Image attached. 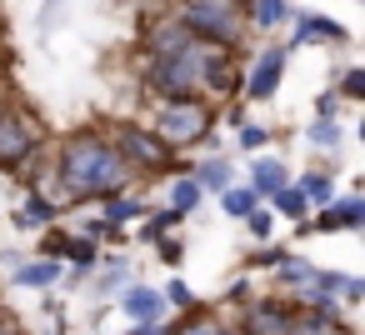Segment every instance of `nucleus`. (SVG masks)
Here are the masks:
<instances>
[{
  "mask_svg": "<svg viewBox=\"0 0 365 335\" xmlns=\"http://www.w3.org/2000/svg\"><path fill=\"white\" fill-rule=\"evenodd\" d=\"M285 180H290L285 160H275V155H255V160H250V180H245V185H255V190H260V200H265V195H275Z\"/></svg>",
  "mask_w": 365,
  "mask_h": 335,
  "instance_id": "nucleus-18",
  "label": "nucleus"
},
{
  "mask_svg": "<svg viewBox=\"0 0 365 335\" xmlns=\"http://www.w3.org/2000/svg\"><path fill=\"white\" fill-rule=\"evenodd\" d=\"M265 200H270V215H280V220H295V225H300V220L310 215V205H305V195L295 190V180H285V185H280L275 195H265Z\"/></svg>",
  "mask_w": 365,
  "mask_h": 335,
  "instance_id": "nucleus-20",
  "label": "nucleus"
},
{
  "mask_svg": "<svg viewBox=\"0 0 365 335\" xmlns=\"http://www.w3.org/2000/svg\"><path fill=\"white\" fill-rule=\"evenodd\" d=\"M360 6H365V0H360Z\"/></svg>",
  "mask_w": 365,
  "mask_h": 335,
  "instance_id": "nucleus-37",
  "label": "nucleus"
},
{
  "mask_svg": "<svg viewBox=\"0 0 365 335\" xmlns=\"http://www.w3.org/2000/svg\"><path fill=\"white\" fill-rule=\"evenodd\" d=\"M120 310H125L130 325H140V320L165 315V300H160V290H150V285H125V290H120Z\"/></svg>",
  "mask_w": 365,
  "mask_h": 335,
  "instance_id": "nucleus-17",
  "label": "nucleus"
},
{
  "mask_svg": "<svg viewBox=\"0 0 365 335\" xmlns=\"http://www.w3.org/2000/svg\"><path fill=\"white\" fill-rule=\"evenodd\" d=\"M160 300H165V305H175V310H190V305H195V290H190L185 280H165Z\"/></svg>",
  "mask_w": 365,
  "mask_h": 335,
  "instance_id": "nucleus-30",
  "label": "nucleus"
},
{
  "mask_svg": "<svg viewBox=\"0 0 365 335\" xmlns=\"http://www.w3.org/2000/svg\"><path fill=\"white\" fill-rule=\"evenodd\" d=\"M150 245H155L160 265H180V260H185V245H180L175 235H160V240H150Z\"/></svg>",
  "mask_w": 365,
  "mask_h": 335,
  "instance_id": "nucleus-32",
  "label": "nucleus"
},
{
  "mask_svg": "<svg viewBox=\"0 0 365 335\" xmlns=\"http://www.w3.org/2000/svg\"><path fill=\"white\" fill-rule=\"evenodd\" d=\"M165 335H240L235 330V320L225 315V310H210V305H190Z\"/></svg>",
  "mask_w": 365,
  "mask_h": 335,
  "instance_id": "nucleus-11",
  "label": "nucleus"
},
{
  "mask_svg": "<svg viewBox=\"0 0 365 335\" xmlns=\"http://www.w3.org/2000/svg\"><path fill=\"white\" fill-rule=\"evenodd\" d=\"M215 100L205 96H160L150 100V115H145V130L165 145V150H195L215 135Z\"/></svg>",
  "mask_w": 365,
  "mask_h": 335,
  "instance_id": "nucleus-3",
  "label": "nucleus"
},
{
  "mask_svg": "<svg viewBox=\"0 0 365 335\" xmlns=\"http://www.w3.org/2000/svg\"><path fill=\"white\" fill-rule=\"evenodd\" d=\"M175 21L190 26L200 41L240 51L245 46V26H250V0H180Z\"/></svg>",
  "mask_w": 365,
  "mask_h": 335,
  "instance_id": "nucleus-4",
  "label": "nucleus"
},
{
  "mask_svg": "<svg viewBox=\"0 0 365 335\" xmlns=\"http://www.w3.org/2000/svg\"><path fill=\"white\" fill-rule=\"evenodd\" d=\"M51 175H56V195L61 205H76V200H101V195H120L130 190L140 175L125 165V155L115 150V140L96 125H81L71 130L56 155H51Z\"/></svg>",
  "mask_w": 365,
  "mask_h": 335,
  "instance_id": "nucleus-1",
  "label": "nucleus"
},
{
  "mask_svg": "<svg viewBox=\"0 0 365 335\" xmlns=\"http://www.w3.org/2000/svg\"><path fill=\"white\" fill-rule=\"evenodd\" d=\"M66 245H71V230H61V225H46V230H41V245H36V255H46V260H61V255H66Z\"/></svg>",
  "mask_w": 365,
  "mask_h": 335,
  "instance_id": "nucleus-28",
  "label": "nucleus"
},
{
  "mask_svg": "<svg viewBox=\"0 0 365 335\" xmlns=\"http://www.w3.org/2000/svg\"><path fill=\"white\" fill-rule=\"evenodd\" d=\"M335 96H340V100H350V105H360V100H365V66H350V71L340 76Z\"/></svg>",
  "mask_w": 365,
  "mask_h": 335,
  "instance_id": "nucleus-27",
  "label": "nucleus"
},
{
  "mask_svg": "<svg viewBox=\"0 0 365 335\" xmlns=\"http://www.w3.org/2000/svg\"><path fill=\"white\" fill-rule=\"evenodd\" d=\"M290 320H295V305H285L280 295H250L235 315V330L240 335H290Z\"/></svg>",
  "mask_w": 365,
  "mask_h": 335,
  "instance_id": "nucleus-8",
  "label": "nucleus"
},
{
  "mask_svg": "<svg viewBox=\"0 0 365 335\" xmlns=\"http://www.w3.org/2000/svg\"><path fill=\"white\" fill-rule=\"evenodd\" d=\"M110 140H115V150L125 155V165L135 170V175H185L190 170V160H175V150H165L150 130H145V120H120L115 130H106Z\"/></svg>",
  "mask_w": 365,
  "mask_h": 335,
  "instance_id": "nucleus-5",
  "label": "nucleus"
},
{
  "mask_svg": "<svg viewBox=\"0 0 365 335\" xmlns=\"http://www.w3.org/2000/svg\"><path fill=\"white\" fill-rule=\"evenodd\" d=\"M185 175H190L205 195H220L225 185H235V160H230V155H205V160H195Z\"/></svg>",
  "mask_w": 365,
  "mask_h": 335,
  "instance_id": "nucleus-13",
  "label": "nucleus"
},
{
  "mask_svg": "<svg viewBox=\"0 0 365 335\" xmlns=\"http://www.w3.org/2000/svg\"><path fill=\"white\" fill-rule=\"evenodd\" d=\"M315 115H320V120H335V115H340V96H335V91H320V96H315Z\"/></svg>",
  "mask_w": 365,
  "mask_h": 335,
  "instance_id": "nucleus-33",
  "label": "nucleus"
},
{
  "mask_svg": "<svg viewBox=\"0 0 365 335\" xmlns=\"http://www.w3.org/2000/svg\"><path fill=\"white\" fill-rule=\"evenodd\" d=\"M145 210H150V200L145 195H130V190H120V195H101V220H110V225H135V220H145Z\"/></svg>",
  "mask_w": 365,
  "mask_h": 335,
  "instance_id": "nucleus-16",
  "label": "nucleus"
},
{
  "mask_svg": "<svg viewBox=\"0 0 365 335\" xmlns=\"http://www.w3.org/2000/svg\"><path fill=\"white\" fill-rule=\"evenodd\" d=\"M6 105H11V91H6V81H0V115H6Z\"/></svg>",
  "mask_w": 365,
  "mask_h": 335,
  "instance_id": "nucleus-35",
  "label": "nucleus"
},
{
  "mask_svg": "<svg viewBox=\"0 0 365 335\" xmlns=\"http://www.w3.org/2000/svg\"><path fill=\"white\" fill-rule=\"evenodd\" d=\"M41 150H46V130H41L36 110L6 105V115H0V170H6V175H21Z\"/></svg>",
  "mask_w": 365,
  "mask_h": 335,
  "instance_id": "nucleus-6",
  "label": "nucleus"
},
{
  "mask_svg": "<svg viewBox=\"0 0 365 335\" xmlns=\"http://www.w3.org/2000/svg\"><path fill=\"white\" fill-rule=\"evenodd\" d=\"M280 255H285V250H280V245H265V250H255V265H275V260H280Z\"/></svg>",
  "mask_w": 365,
  "mask_h": 335,
  "instance_id": "nucleus-34",
  "label": "nucleus"
},
{
  "mask_svg": "<svg viewBox=\"0 0 365 335\" xmlns=\"http://www.w3.org/2000/svg\"><path fill=\"white\" fill-rule=\"evenodd\" d=\"M0 320H6V310H0Z\"/></svg>",
  "mask_w": 365,
  "mask_h": 335,
  "instance_id": "nucleus-36",
  "label": "nucleus"
},
{
  "mask_svg": "<svg viewBox=\"0 0 365 335\" xmlns=\"http://www.w3.org/2000/svg\"><path fill=\"white\" fill-rule=\"evenodd\" d=\"M66 280V260H46V255H31L21 265H11V285H26V290H56Z\"/></svg>",
  "mask_w": 365,
  "mask_h": 335,
  "instance_id": "nucleus-12",
  "label": "nucleus"
},
{
  "mask_svg": "<svg viewBox=\"0 0 365 335\" xmlns=\"http://www.w3.org/2000/svg\"><path fill=\"white\" fill-rule=\"evenodd\" d=\"M305 140H310L315 150H330V155H335V150L345 145V130H340V120H320V115H315V120L305 125Z\"/></svg>",
  "mask_w": 365,
  "mask_h": 335,
  "instance_id": "nucleus-25",
  "label": "nucleus"
},
{
  "mask_svg": "<svg viewBox=\"0 0 365 335\" xmlns=\"http://www.w3.org/2000/svg\"><path fill=\"white\" fill-rule=\"evenodd\" d=\"M61 210H66L61 200H51L46 190H31V195H26V205L16 210V225H21V230H46V225H56V220H61Z\"/></svg>",
  "mask_w": 365,
  "mask_h": 335,
  "instance_id": "nucleus-15",
  "label": "nucleus"
},
{
  "mask_svg": "<svg viewBox=\"0 0 365 335\" xmlns=\"http://www.w3.org/2000/svg\"><path fill=\"white\" fill-rule=\"evenodd\" d=\"M335 300H340V310H355V305L365 300V275H355V270H345V280H340V290H335Z\"/></svg>",
  "mask_w": 365,
  "mask_h": 335,
  "instance_id": "nucleus-29",
  "label": "nucleus"
},
{
  "mask_svg": "<svg viewBox=\"0 0 365 335\" xmlns=\"http://www.w3.org/2000/svg\"><path fill=\"white\" fill-rule=\"evenodd\" d=\"M290 335H355L345 310H295Z\"/></svg>",
  "mask_w": 365,
  "mask_h": 335,
  "instance_id": "nucleus-14",
  "label": "nucleus"
},
{
  "mask_svg": "<svg viewBox=\"0 0 365 335\" xmlns=\"http://www.w3.org/2000/svg\"><path fill=\"white\" fill-rule=\"evenodd\" d=\"M295 31L285 41V51H300V46H350V31L330 16H315V11H290Z\"/></svg>",
  "mask_w": 365,
  "mask_h": 335,
  "instance_id": "nucleus-9",
  "label": "nucleus"
},
{
  "mask_svg": "<svg viewBox=\"0 0 365 335\" xmlns=\"http://www.w3.org/2000/svg\"><path fill=\"white\" fill-rule=\"evenodd\" d=\"M295 190L305 195L310 210H325V205L335 200V175H330V170H305V175L295 180Z\"/></svg>",
  "mask_w": 365,
  "mask_h": 335,
  "instance_id": "nucleus-19",
  "label": "nucleus"
},
{
  "mask_svg": "<svg viewBox=\"0 0 365 335\" xmlns=\"http://www.w3.org/2000/svg\"><path fill=\"white\" fill-rule=\"evenodd\" d=\"M165 200H170V210H180V215H195V210H200V200H205V190H200L190 175H175V180L165 185Z\"/></svg>",
  "mask_w": 365,
  "mask_h": 335,
  "instance_id": "nucleus-22",
  "label": "nucleus"
},
{
  "mask_svg": "<svg viewBox=\"0 0 365 335\" xmlns=\"http://www.w3.org/2000/svg\"><path fill=\"white\" fill-rule=\"evenodd\" d=\"M255 205H260V190H255V185H225V190H220V210H225L230 220H245Z\"/></svg>",
  "mask_w": 365,
  "mask_h": 335,
  "instance_id": "nucleus-23",
  "label": "nucleus"
},
{
  "mask_svg": "<svg viewBox=\"0 0 365 335\" xmlns=\"http://www.w3.org/2000/svg\"><path fill=\"white\" fill-rule=\"evenodd\" d=\"M285 66H290V51H285V46H265V51L250 61V71H240V100H245V105L275 100V91H280V81H285Z\"/></svg>",
  "mask_w": 365,
  "mask_h": 335,
  "instance_id": "nucleus-7",
  "label": "nucleus"
},
{
  "mask_svg": "<svg viewBox=\"0 0 365 335\" xmlns=\"http://www.w3.org/2000/svg\"><path fill=\"white\" fill-rule=\"evenodd\" d=\"M125 280H135V275H130V265H125L120 255H110V260H106V270L91 280V295H96V300H106V295H120V290H125Z\"/></svg>",
  "mask_w": 365,
  "mask_h": 335,
  "instance_id": "nucleus-21",
  "label": "nucleus"
},
{
  "mask_svg": "<svg viewBox=\"0 0 365 335\" xmlns=\"http://www.w3.org/2000/svg\"><path fill=\"white\" fill-rule=\"evenodd\" d=\"M190 41H200L190 26H180L175 16H165V21H145V41H140V51H145V61H160V56H175V51H185Z\"/></svg>",
  "mask_w": 365,
  "mask_h": 335,
  "instance_id": "nucleus-10",
  "label": "nucleus"
},
{
  "mask_svg": "<svg viewBox=\"0 0 365 335\" xmlns=\"http://www.w3.org/2000/svg\"><path fill=\"white\" fill-rule=\"evenodd\" d=\"M290 21V0H250V26L255 31H275Z\"/></svg>",
  "mask_w": 365,
  "mask_h": 335,
  "instance_id": "nucleus-24",
  "label": "nucleus"
},
{
  "mask_svg": "<svg viewBox=\"0 0 365 335\" xmlns=\"http://www.w3.org/2000/svg\"><path fill=\"white\" fill-rule=\"evenodd\" d=\"M245 230H250V235H255V240H270V235H275V215H270V210H260V205H255V210H250V215H245Z\"/></svg>",
  "mask_w": 365,
  "mask_h": 335,
  "instance_id": "nucleus-31",
  "label": "nucleus"
},
{
  "mask_svg": "<svg viewBox=\"0 0 365 335\" xmlns=\"http://www.w3.org/2000/svg\"><path fill=\"white\" fill-rule=\"evenodd\" d=\"M270 140H275V135H270V130H265V125H260V120H245V125H240V130H235V145H240V150H245V155H260V150H265V145H270Z\"/></svg>",
  "mask_w": 365,
  "mask_h": 335,
  "instance_id": "nucleus-26",
  "label": "nucleus"
},
{
  "mask_svg": "<svg viewBox=\"0 0 365 335\" xmlns=\"http://www.w3.org/2000/svg\"><path fill=\"white\" fill-rule=\"evenodd\" d=\"M140 86L150 100L160 96H205V100H235L240 96V51H225L215 41H190L175 56L145 61Z\"/></svg>",
  "mask_w": 365,
  "mask_h": 335,
  "instance_id": "nucleus-2",
  "label": "nucleus"
}]
</instances>
